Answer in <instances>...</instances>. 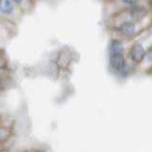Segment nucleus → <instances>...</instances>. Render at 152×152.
Segmentation results:
<instances>
[{"label": "nucleus", "instance_id": "obj_7", "mask_svg": "<svg viewBox=\"0 0 152 152\" xmlns=\"http://www.w3.org/2000/svg\"><path fill=\"white\" fill-rule=\"evenodd\" d=\"M14 1H15L16 3H18V4H19V3H21V2H22V0H14Z\"/></svg>", "mask_w": 152, "mask_h": 152}, {"label": "nucleus", "instance_id": "obj_5", "mask_svg": "<svg viewBox=\"0 0 152 152\" xmlns=\"http://www.w3.org/2000/svg\"><path fill=\"white\" fill-rule=\"evenodd\" d=\"M0 11L3 13H11L12 11V4L11 0H0Z\"/></svg>", "mask_w": 152, "mask_h": 152}, {"label": "nucleus", "instance_id": "obj_6", "mask_svg": "<svg viewBox=\"0 0 152 152\" xmlns=\"http://www.w3.org/2000/svg\"><path fill=\"white\" fill-rule=\"evenodd\" d=\"M122 1L125 3H127V4H130V5H134L139 1V0H122Z\"/></svg>", "mask_w": 152, "mask_h": 152}, {"label": "nucleus", "instance_id": "obj_4", "mask_svg": "<svg viewBox=\"0 0 152 152\" xmlns=\"http://www.w3.org/2000/svg\"><path fill=\"white\" fill-rule=\"evenodd\" d=\"M119 31L121 33H123L124 35L130 36L133 35L135 32V25L132 22H125L119 28Z\"/></svg>", "mask_w": 152, "mask_h": 152}, {"label": "nucleus", "instance_id": "obj_1", "mask_svg": "<svg viewBox=\"0 0 152 152\" xmlns=\"http://www.w3.org/2000/svg\"><path fill=\"white\" fill-rule=\"evenodd\" d=\"M109 63L112 66V69L115 70H121L124 66H125V60H124L123 52H110V57H109Z\"/></svg>", "mask_w": 152, "mask_h": 152}, {"label": "nucleus", "instance_id": "obj_2", "mask_svg": "<svg viewBox=\"0 0 152 152\" xmlns=\"http://www.w3.org/2000/svg\"><path fill=\"white\" fill-rule=\"evenodd\" d=\"M145 51L142 46L139 44V43H136L130 50V56L132 60L136 62V63H140L145 58Z\"/></svg>", "mask_w": 152, "mask_h": 152}, {"label": "nucleus", "instance_id": "obj_3", "mask_svg": "<svg viewBox=\"0 0 152 152\" xmlns=\"http://www.w3.org/2000/svg\"><path fill=\"white\" fill-rule=\"evenodd\" d=\"M129 13H130V16H131L132 19L139 21V20H141V19H142L146 15L147 11L144 7L135 6V7H133V8L130 9Z\"/></svg>", "mask_w": 152, "mask_h": 152}]
</instances>
